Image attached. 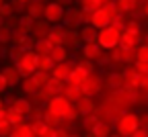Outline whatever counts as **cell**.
I'll return each mask as SVG.
<instances>
[{
  "mask_svg": "<svg viewBox=\"0 0 148 137\" xmlns=\"http://www.w3.org/2000/svg\"><path fill=\"white\" fill-rule=\"evenodd\" d=\"M138 129H140L138 115L132 111H123L121 117L115 121V133H119L121 137H132V133H136Z\"/></svg>",
  "mask_w": 148,
  "mask_h": 137,
  "instance_id": "6da1fadb",
  "label": "cell"
},
{
  "mask_svg": "<svg viewBox=\"0 0 148 137\" xmlns=\"http://www.w3.org/2000/svg\"><path fill=\"white\" fill-rule=\"evenodd\" d=\"M121 29L113 27V25H107L105 29H99V39H97V43L105 49V51H111V49H115L119 43H121Z\"/></svg>",
  "mask_w": 148,
  "mask_h": 137,
  "instance_id": "7a4b0ae2",
  "label": "cell"
},
{
  "mask_svg": "<svg viewBox=\"0 0 148 137\" xmlns=\"http://www.w3.org/2000/svg\"><path fill=\"white\" fill-rule=\"evenodd\" d=\"M37 64H39V55L35 53V49H25V51H23V55L14 62L16 70L21 72V76H23V78L33 76V74L37 72Z\"/></svg>",
  "mask_w": 148,
  "mask_h": 137,
  "instance_id": "3957f363",
  "label": "cell"
},
{
  "mask_svg": "<svg viewBox=\"0 0 148 137\" xmlns=\"http://www.w3.org/2000/svg\"><path fill=\"white\" fill-rule=\"evenodd\" d=\"M64 16H66V6H62L60 2H47L45 4V14L43 18L51 25H62L64 23Z\"/></svg>",
  "mask_w": 148,
  "mask_h": 137,
  "instance_id": "277c9868",
  "label": "cell"
},
{
  "mask_svg": "<svg viewBox=\"0 0 148 137\" xmlns=\"http://www.w3.org/2000/svg\"><path fill=\"white\" fill-rule=\"evenodd\" d=\"M111 62L113 64H136V49H127L123 45H117L115 49H111Z\"/></svg>",
  "mask_w": 148,
  "mask_h": 137,
  "instance_id": "5b68a950",
  "label": "cell"
},
{
  "mask_svg": "<svg viewBox=\"0 0 148 137\" xmlns=\"http://www.w3.org/2000/svg\"><path fill=\"white\" fill-rule=\"evenodd\" d=\"M70 106H72V102L66 98L64 94H56L53 98H49V100H47V104H45V109H47V111L58 113V115H62V117H66V113L70 111Z\"/></svg>",
  "mask_w": 148,
  "mask_h": 137,
  "instance_id": "8992f818",
  "label": "cell"
},
{
  "mask_svg": "<svg viewBox=\"0 0 148 137\" xmlns=\"http://www.w3.org/2000/svg\"><path fill=\"white\" fill-rule=\"evenodd\" d=\"M101 88H103V76H99L97 72L88 74V78H86L84 84H82L84 94H86V96H95L97 92H101Z\"/></svg>",
  "mask_w": 148,
  "mask_h": 137,
  "instance_id": "52a82bcc",
  "label": "cell"
},
{
  "mask_svg": "<svg viewBox=\"0 0 148 137\" xmlns=\"http://www.w3.org/2000/svg\"><path fill=\"white\" fill-rule=\"evenodd\" d=\"M140 43H142V31L123 29V33H121V43H119V45H123V47H127V49H136Z\"/></svg>",
  "mask_w": 148,
  "mask_h": 137,
  "instance_id": "ba28073f",
  "label": "cell"
},
{
  "mask_svg": "<svg viewBox=\"0 0 148 137\" xmlns=\"http://www.w3.org/2000/svg\"><path fill=\"white\" fill-rule=\"evenodd\" d=\"M66 29H78L82 27V14H80V8H74V6H68L66 8V16H64V23H62Z\"/></svg>",
  "mask_w": 148,
  "mask_h": 137,
  "instance_id": "9c48e42d",
  "label": "cell"
},
{
  "mask_svg": "<svg viewBox=\"0 0 148 137\" xmlns=\"http://www.w3.org/2000/svg\"><path fill=\"white\" fill-rule=\"evenodd\" d=\"M103 86L109 88V90H119V88L125 86V78H123L121 72H111L103 78Z\"/></svg>",
  "mask_w": 148,
  "mask_h": 137,
  "instance_id": "30bf717a",
  "label": "cell"
},
{
  "mask_svg": "<svg viewBox=\"0 0 148 137\" xmlns=\"http://www.w3.org/2000/svg\"><path fill=\"white\" fill-rule=\"evenodd\" d=\"M82 57L90 62H99L103 57V47L99 43H82Z\"/></svg>",
  "mask_w": 148,
  "mask_h": 137,
  "instance_id": "8fae6325",
  "label": "cell"
},
{
  "mask_svg": "<svg viewBox=\"0 0 148 137\" xmlns=\"http://www.w3.org/2000/svg\"><path fill=\"white\" fill-rule=\"evenodd\" d=\"M2 74H4V78H6V82H8V86H10V88H14V86H21V82H23V76H21V72L16 70V66H14V64L4 66Z\"/></svg>",
  "mask_w": 148,
  "mask_h": 137,
  "instance_id": "7c38bea8",
  "label": "cell"
},
{
  "mask_svg": "<svg viewBox=\"0 0 148 137\" xmlns=\"http://www.w3.org/2000/svg\"><path fill=\"white\" fill-rule=\"evenodd\" d=\"M10 106H14L18 113H23L25 115V119L31 115L33 111V102L29 98H23V96H10Z\"/></svg>",
  "mask_w": 148,
  "mask_h": 137,
  "instance_id": "4fadbf2b",
  "label": "cell"
},
{
  "mask_svg": "<svg viewBox=\"0 0 148 137\" xmlns=\"http://www.w3.org/2000/svg\"><path fill=\"white\" fill-rule=\"evenodd\" d=\"M49 31H51V23H47L45 18L43 21H35L33 23V29H31V37L35 39H45L47 35H49Z\"/></svg>",
  "mask_w": 148,
  "mask_h": 137,
  "instance_id": "5bb4252c",
  "label": "cell"
},
{
  "mask_svg": "<svg viewBox=\"0 0 148 137\" xmlns=\"http://www.w3.org/2000/svg\"><path fill=\"white\" fill-rule=\"evenodd\" d=\"M74 66L76 64H72V62H62V64H56V68L51 70V78H58V80H68V76L70 72L74 70Z\"/></svg>",
  "mask_w": 148,
  "mask_h": 137,
  "instance_id": "9a60e30c",
  "label": "cell"
},
{
  "mask_svg": "<svg viewBox=\"0 0 148 137\" xmlns=\"http://www.w3.org/2000/svg\"><path fill=\"white\" fill-rule=\"evenodd\" d=\"M27 14L33 21H41L43 14H45V2H41V0H31L27 4Z\"/></svg>",
  "mask_w": 148,
  "mask_h": 137,
  "instance_id": "2e32d148",
  "label": "cell"
},
{
  "mask_svg": "<svg viewBox=\"0 0 148 137\" xmlns=\"http://www.w3.org/2000/svg\"><path fill=\"white\" fill-rule=\"evenodd\" d=\"M80 43V29H66L64 31V47L68 49H76Z\"/></svg>",
  "mask_w": 148,
  "mask_h": 137,
  "instance_id": "e0dca14e",
  "label": "cell"
},
{
  "mask_svg": "<svg viewBox=\"0 0 148 137\" xmlns=\"http://www.w3.org/2000/svg\"><path fill=\"white\" fill-rule=\"evenodd\" d=\"M99 39V29L95 25H82L80 27V41L82 43H97Z\"/></svg>",
  "mask_w": 148,
  "mask_h": 137,
  "instance_id": "ac0fdd59",
  "label": "cell"
},
{
  "mask_svg": "<svg viewBox=\"0 0 148 137\" xmlns=\"http://www.w3.org/2000/svg\"><path fill=\"white\" fill-rule=\"evenodd\" d=\"M62 94L66 96L70 102H76L78 98H82V96H84V90H82V86H78V84H70V82H66Z\"/></svg>",
  "mask_w": 148,
  "mask_h": 137,
  "instance_id": "d6986e66",
  "label": "cell"
},
{
  "mask_svg": "<svg viewBox=\"0 0 148 137\" xmlns=\"http://www.w3.org/2000/svg\"><path fill=\"white\" fill-rule=\"evenodd\" d=\"M29 123L33 125L35 137H51V135H53V129H56V127L47 125L45 121H29Z\"/></svg>",
  "mask_w": 148,
  "mask_h": 137,
  "instance_id": "ffe728a7",
  "label": "cell"
},
{
  "mask_svg": "<svg viewBox=\"0 0 148 137\" xmlns=\"http://www.w3.org/2000/svg\"><path fill=\"white\" fill-rule=\"evenodd\" d=\"M76 109L80 111V115H88V113H95V100H92V96H82V98H78L76 102Z\"/></svg>",
  "mask_w": 148,
  "mask_h": 137,
  "instance_id": "44dd1931",
  "label": "cell"
},
{
  "mask_svg": "<svg viewBox=\"0 0 148 137\" xmlns=\"http://www.w3.org/2000/svg\"><path fill=\"white\" fill-rule=\"evenodd\" d=\"M64 31H66L64 25H51V31L47 35V39L51 41V45H62L64 43Z\"/></svg>",
  "mask_w": 148,
  "mask_h": 137,
  "instance_id": "7402d4cb",
  "label": "cell"
},
{
  "mask_svg": "<svg viewBox=\"0 0 148 137\" xmlns=\"http://www.w3.org/2000/svg\"><path fill=\"white\" fill-rule=\"evenodd\" d=\"M92 25H95L97 29H105L107 25H111V18H109V14L103 10V6L97 8L95 14H92Z\"/></svg>",
  "mask_w": 148,
  "mask_h": 137,
  "instance_id": "603a6c76",
  "label": "cell"
},
{
  "mask_svg": "<svg viewBox=\"0 0 148 137\" xmlns=\"http://www.w3.org/2000/svg\"><path fill=\"white\" fill-rule=\"evenodd\" d=\"M90 133H92V135H97V137H109L111 133H113V125L107 123V121H99L95 127H92Z\"/></svg>",
  "mask_w": 148,
  "mask_h": 137,
  "instance_id": "cb8c5ba5",
  "label": "cell"
},
{
  "mask_svg": "<svg viewBox=\"0 0 148 137\" xmlns=\"http://www.w3.org/2000/svg\"><path fill=\"white\" fill-rule=\"evenodd\" d=\"M33 49H35V53H37V55H49V53H51V49H53V45H51L49 39L45 37V39H37L35 45H33Z\"/></svg>",
  "mask_w": 148,
  "mask_h": 137,
  "instance_id": "d4e9b609",
  "label": "cell"
},
{
  "mask_svg": "<svg viewBox=\"0 0 148 137\" xmlns=\"http://www.w3.org/2000/svg\"><path fill=\"white\" fill-rule=\"evenodd\" d=\"M88 78V74L84 72V70H80V68H76L74 66V70L70 72V76H68V80L66 82H70V84H78V86H82L84 84V80Z\"/></svg>",
  "mask_w": 148,
  "mask_h": 137,
  "instance_id": "484cf974",
  "label": "cell"
},
{
  "mask_svg": "<svg viewBox=\"0 0 148 137\" xmlns=\"http://www.w3.org/2000/svg\"><path fill=\"white\" fill-rule=\"evenodd\" d=\"M12 131H14L18 137H35V133H33V125H31V123H27V121L16 123V125L12 127Z\"/></svg>",
  "mask_w": 148,
  "mask_h": 137,
  "instance_id": "4316f807",
  "label": "cell"
},
{
  "mask_svg": "<svg viewBox=\"0 0 148 137\" xmlns=\"http://www.w3.org/2000/svg\"><path fill=\"white\" fill-rule=\"evenodd\" d=\"M51 60L56 62V64H62V62H68V47H64V45H53V49H51Z\"/></svg>",
  "mask_w": 148,
  "mask_h": 137,
  "instance_id": "83f0119b",
  "label": "cell"
},
{
  "mask_svg": "<svg viewBox=\"0 0 148 137\" xmlns=\"http://www.w3.org/2000/svg\"><path fill=\"white\" fill-rule=\"evenodd\" d=\"M43 121H45L47 125H51V127H62L66 119H64L62 115H58V113H51V111H47V109H45V115H43Z\"/></svg>",
  "mask_w": 148,
  "mask_h": 137,
  "instance_id": "f1b7e54d",
  "label": "cell"
},
{
  "mask_svg": "<svg viewBox=\"0 0 148 137\" xmlns=\"http://www.w3.org/2000/svg\"><path fill=\"white\" fill-rule=\"evenodd\" d=\"M115 4H117L119 12L125 14V12H134L140 4V0H115Z\"/></svg>",
  "mask_w": 148,
  "mask_h": 137,
  "instance_id": "f546056e",
  "label": "cell"
},
{
  "mask_svg": "<svg viewBox=\"0 0 148 137\" xmlns=\"http://www.w3.org/2000/svg\"><path fill=\"white\" fill-rule=\"evenodd\" d=\"M99 121H101V119H99V115H95V113H88V115H82L80 125H82V129H84V131H92V127H95Z\"/></svg>",
  "mask_w": 148,
  "mask_h": 137,
  "instance_id": "4dcf8cb0",
  "label": "cell"
},
{
  "mask_svg": "<svg viewBox=\"0 0 148 137\" xmlns=\"http://www.w3.org/2000/svg\"><path fill=\"white\" fill-rule=\"evenodd\" d=\"M53 68H56V62L51 60V55H39V64H37V70H39V72H47V74H51Z\"/></svg>",
  "mask_w": 148,
  "mask_h": 137,
  "instance_id": "1f68e13d",
  "label": "cell"
},
{
  "mask_svg": "<svg viewBox=\"0 0 148 137\" xmlns=\"http://www.w3.org/2000/svg\"><path fill=\"white\" fill-rule=\"evenodd\" d=\"M21 90H23V94H35L37 90H39V86L35 84V80H33V76H27V78H23V82H21Z\"/></svg>",
  "mask_w": 148,
  "mask_h": 137,
  "instance_id": "d6a6232c",
  "label": "cell"
},
{
  "mask_svg": "<svg viewBox=\"0 0 148 137\" xmlns=\"http://www.w3.org/2000/svg\"><path fill=\"white\" fill-rule=\"evenodd\" d=\"M64 86H66V82L64 80H58V78H49V82H47V90L56 96V94H62L64 92Z\"/></svg>",
  "mask_w": 148,
  "mask_h": 137,
  "instance_id": "836d02e7",
  "label": "cell"
},
{
  "mask_svg": "<svg viewBox=\"0 0 148 137\" xmlns=\"http://www.w3.org/2000/svg\"><path fill=\"white\" fill-rule=\"evenodd\" d=\"M8 43H12V27L4 23L0 27V45H8Z\"/></svg>",
  "mask_w": 148,
  "mask_h": 137,
  "instance_id": "e575fe53",
  "label": "cell"
},
{
  "mask_svg": "<svg viewBox=\"0 0 148 137\" xmlns=\"http://www.w3.org/2000/svg\"><path fill=\"white\" fill-rule=\"evenodd\" d=\"M49 78H51V74H47V72H39V70H37V72L33 74V80H35V84L39 86V88L47 86V82H49Z\"/></svg>",
  "mask_w": 148,
  "mask_h": 137,
  "instance_id": "d590c367",
  "label": "cell"
},
{
  "mask_svg": "<svg viewBox=\"0 0 148 137\" xmlns=\"http://www.w3.org/2000/svg\"><path fill=\"white\" fill-rule=\"evenodd\" d=\"M6 119L12 123V127L16 125V123H21V121H25V115L23 113H18L14 106H8V115H6Z\"/></svg>",
  "mask_w": 148,
  "mask_h": 137,
  "instance_id": "8d00e7d4",
  "label": "cell"
},
{
  "mask_svg": "<svg viewBox=\"0 0 148 137\" xmlns=\"http://www.w3.org/2000/svg\"><path fill=\"white\" fill-rule=\"evenodd\" d=\"M76 68L84 70L86 74H92V72H97V64H95V62H90V60H84V57H80V60L76 62Z\"/></svg>",
  "mask_w": 148,
  "mask_h": 137,
  "instance_id": "74e56055",
  "label": "cell"
},
{
  "mask_svg": "<svg viewBox=\"0 0 148 137\" xmlns=\"http://www.w3.org/2000/svg\"><path fill=\"white\" fill-rule=\"evenodd\" d=\"M136 62H148V45L140 43L136 47Z\"/></svg>",
  "mask_w": 148,
  "mask_h": 137,
  "instance_id": "f35d334b",
  "label": "cell"
},
{
  "mask_svg": "<svg viewBox=\"0 0 148 137\" xmlns=\"http://www.w3.org/2000/svg\"><path fill=\"white\" fill-rule=\"evenodd\" d=\"M12 133V123L8 119H2L0 121V137H8Z\"/></svg>",
  "mask_w": 148,
  "mask_h": 137,
  "instance_id": "ab89813d",
  "label": "cell"
},
{
  "mask_svg": "<svg viewBox=\"0 0 148 137\" xmlns=\"http://www.w3.org/2000/svg\"><path fill=\"white\" fill-rule=\"evenodd\" d=\"M43 115H45V109H43V106H33L29 119H31V121H43Z\"/></svg>",
  "mask_w": 148,
  "mask_h": 137,
  "instance_id": "60d3db41",
  "label": "cell"
},
{
  "mask_svg": "<svg viewBox=\"0 0 148 137\" xmlns=\"http://www.w3.org/2000/svg\"><path fill=\"white\" fill-rule=\"evenodd\" d=\"M80 14H82V25H92V14H95V10L80 6Z\"/></svg>",
  "mask_w": 148,
  "mask_h": 137,
  "instance_id": "b9f144b4",
  "label": "cell"
},
{
  "mask_svg": "<svg viewBox=\"0 0 148 137\" xmlns=\"http://www.w3.org/2000/svg\"><path fill=\"white\" fill-rule=\"evenodd\" d=\"M12 8H14V12L18 14V12H23V10H27V4L29 2H25V0H12Z\"/></svg>",
  "mask_w": 148,
  "mask_h": 137,
  "instance_id": "7bdbcfd3",
  "label": "cell"
},
{
  "mask_svg": "<svg viewBox=\"0 0 148 137\" xmlns=\"http://www.w3.org/2000/svg\"><path fill=\"white\" fill-rule=\"evenodd\" d=\"M111 25L123 31V29H125V25H127V23H125V16H123V14H117V16L113 18V21H111Z\"/></svg>",
  "mask_w": 148,
  "mask_h": 137,
  "instance_id": "ee69618b",
  "label": "cell"
},
{
  "mask_svg": "<svg viewBox=\"0 0 148 137\" xmlns=\"http://www.w3.org/2000/svg\"><path fill=\"white\" fill-rule=\"evenodd\" d=\"M0 14H2V16H16V12H14V8H12L10 2H6L2 8H0Z\"/></svg>",
  "mask_w": 148,
  "mask_h": 137,
  "instance_id": "f6af8a7d",
  "label": "cell"
},
{
  "mask_svg": "<svg viewBox=\"0 0 148 137\" xmlns=\"http://www.w3.org/2000/svg\"><path fill=\"white\" fill-rule=\"evenodd\" d=\"M138 121H140V127L148 131V111H144V113H138Z\"/></svg>",
  "mask_w": 148,
  "mask_h": 137,
  "instance_id": "bcb514c9",
  "label": "cell"
},
{
  "mask_svg": "<svg viewBox=\"0 0 148 137\" xmlns=\"http://www.w3.org/2000/svg\"><path fill=\"white\" fill-rule=\"evenodd\" d=\"M51 137H70V133H68V129H66V127H56Z\"/></svg>",
  "mask_w": 148,
  "mask_h": 137,
  "instance_id": "7dc6e473",
  "label": "cell"
},
{
  "mask_svg": "<svg viewBox=\"0 0 148 137\" xmlns=\"http://www.w3.org/2000/svg\"><path fill=\"white\" fill-rule=\"evenodd\" d=\"M10 86H8V82H6V78H4V74L2 72H0V94H2V92H6Z\"/></svg>",
  "mask_w": 148,
  "mask_h": 137,
  "instance_id": "c3c4849f",
  "label": "cell"
},
{
  "mask_svg": "<svg viewBox=\"0 0 148 137\" xmlns=\"http://www.w3.org/2000/svg\"><path fill=\"white\" fill-rule=\"evenodd\" d=\"M140 74H148V62H136V66H134Z\"/></svg>",
  "mask_w": 148,
  "mask_h": 137,
  "instance_id": "681fc988",
  "label": "cell"
},
{
  "mask_svg": "<svg viewBox=\"0 0 148 137\" xmlns=\"http://www.w3.org/2000/svg\"><path fill=\"white\" fill-rule=\"evenodd\" d=\"M125 29H132V31H142V25H140V21H130V23L125 25Z\"/></svg>",
  "mask_w": 148,
  "mask_h": 137,
  "instance_id": "f907efd6",
  "label": "cell"
},
{
  "mask_svg": "<svg viewBox=\"0 0 148 137\" xmlns=\"http://www.w3.org/2000/svg\"><path fill=\"white\" fill-rule=\"evenodd\" d=\"M132 137H148V131H146V129H142V127H140V129H138V131H136V133H132Z\"/></svg>",
  "mask_w": 148,
  "mask_h": 137,
  "instance_id": "816d5d0a",
  "label": "cell"
},
{
  "mask_svg": "<svg viewBox=\"0 0 148 137\" xmlns=\"http://www.w3.org/2000/svg\"><path fill=\"white\" fill-rule=\"evenodd\" d=\"M6 115H8V106H0V121L6 119Z\"/></svg>",
  "mask_w": 148,
  "mask_h": 137,
  "instance_id": "f5cc1de1",
  "label": "cell"
},
{
  "mask_svg": "<svg viewBox=\"0 0 148 137\" xmlns=\"http://www.w3.org/2000/svg\"><path fill=\"white\" fill-rule=\"evenodd\" d=\"M56 2H60L62 6H68V4H72V2H74V0H56Z\"/></svg>",
  "mask_w": 148,
  "mask_h": 137,
  "instance_id": "db71d44e",
  "label": "cell"
},
{
  "mask_svg": "<svg viewBox=\"0 0 148 137\" xmlns=\"http://www.w3.org/2000/svg\"><path fill=\"white\" fill-rule=\"evenodd\" d=\"M4 55H6V49H4V45H0V60H2Z\"/></svg>",
  "mask_w": 148,
  "mask_h": 137,
  "instance_id": "11a10c76",
  "label": "cell"
},
{
  "mask_svg": "<svg viewBox=\"0 0 148 137\" xmlns=\"http://www.w3.org/2000/svg\"><path fill=\"white\" fill-rule=\"evenodd\" d=\"M142 41H144V43L148 45V31H146V35H142Z\"/></svg>",
  "mask_w": 148,
  "mask_h": 137,
  "instance_id": "9f6ffc18",
  "label": "cell"
},
{
  "mask_svg": "<svg viewBox=\"0 0 148 137\" xmlns=\"http://www.w3.org/2000/svg\"><path fill=\"white\" fill-rule=\"evenodd\" d=\"M144 14L148 16V0H146V2H144Z\"/></svg>",
  "mask_w": 148,
  "mask_h": 137,
  "instance_id": "6f0895ef",
  "label": "cell"
},
{
  "mask_svg": "<svg viewBox=\"0 0 148 137\" xmlns=\"http://www.w3.org/2000/svg\"><path fill=\"white\" fill-rule=\"evenodd\" d=\"M2 25H4V16H2V14H0V27H2Z\"/></svg>",
  "mask_w": 148,
  "mask_h": 137,
  "instance_id": "680465c9",
  "label": "cell"
},
{
  "mask_svg": "<svg viewBox=\"0 0 148 137\" xmlns=\"http://www.w3.org/2000/svg\"><path fill=\"white\" fill-rule=\"evenodd\" d=\"M109 137H121V135H119V133H111Z\"/></svg>",
  "mask_w": 148,
  "mask_h": 137,
  "instance_id": "91938a15",
  "label": "cell"
},
{
  "mask_svg": "<svg viewBox=\"0 0 148 137\" xmlns=\"http://www.w3.org/2000/svg\"><path fill=\"white\" fill-rule=\"evenodd\" d=\"M4 4H6V2H4V0H0V8H2V6H4Z\"/></svg>",
  "mask_w": 148,
  "mask_h": 137,
  "instance_id": "94428289",
  "label": "cell"
},
{
  "mask_svg": "<svg viewBox=\"0 0 148 137\" xmlns=\"http://www.w3.org/2000/svg\"><path fill=\"white\" fill-rule=\"evenodd\" d=\"M0 106H4V102H2V98H0Z\"/></svg>",
  "mask_w": 148,
  "mask_h": 137,
  "instance_id": "6125c7cd",
  "label": "cell"
},
{
  "mask_svg": "<svg viewBox=\"0 0 148 137\" xmlns=\"http://www.w3.org/2000/svg\"><path fill=\"white\" fill-rule=\"evenodd\" d=\"M70 137H80V135H76V133H74V135H70Z\"/></svg>",
  "mask_w": 148,
  "mask_h": 137,
  "instance_id": "be15d7a7",
  "label": "cell"
},
{
  "mask_svg": "<svg viewBox=\"0 0 148 137\" xmlns=\"http://www.w3.org/2000/svg\"><path fill=\"white\" fill-rule=\"evenodd\" d=\"M86 137H97V135H92V133H90V135H86Z\"/></svg>",
  "mask_w": 148,
  "mask_h": 137,
  "instance_id": "e7e4bbea",
  "label": "cell"
},
{
  "mask_svg": "<svg viewBox=\"0 0 148 137\" xmlns=\"http://www.w3.org/2000/svg\"><path fill=\"white\" fill-rule=\"evenodd\" d=\"M41 2H45V4H47V0H41Z\"/></svg>",
  "mask_w": 148,
  "mask_h": 137,
  "instance_id": "03108f58",
  "label": "cell"
},
{
  "mask_svg": "<svg viewBox=\"0 0 148 137\" xmlns=\"http://www.w3.org/2000/svg\"><path fill=\"white\" fill-rule=\"evenodd\" d=\"M25 2H31V0H25Z\"/></svg>",
  "mask_w": 148,
  "mask_h": 137,
  "instance_id": "003e7915",
  "label": "cell"
}]
</instances>
